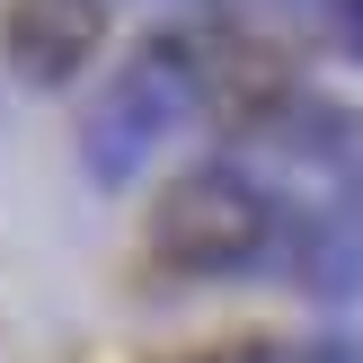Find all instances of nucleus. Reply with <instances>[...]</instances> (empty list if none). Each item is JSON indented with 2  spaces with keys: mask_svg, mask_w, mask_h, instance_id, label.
Segmentation results:
<instances>
[{
  "mask_svg": "<svg viewBox=\"0 0 363 363\" xmlns=\"http://www.w3.org/2000/svg\"><path fill=\"white\" fill-rule=\"evenodd\" d=\"M293 363H363V346H354V337H319V346H301Z\"/></svg>",
  "mask_w": 363,
  "mask_h": 363,
  "instance_id": "nucleus-7",
  "label": "nucleus"
},
{
  "mask_svg": "<svg viewBox=\"0 0 363 363\" xmlns=\"http://www.w3.org/2000/svg\"><path fill=\"white\" fill-rule=\"evenodd\" d=\"M204 106V45L186 27H160L124 53V71L98 89V106L80 116V169L89 186H133L151 169V151H169V133Z\"/></svg>",
  "mask_w": 363,
  "mask_h": 363,
  "instance_id": "nucleus-1",
  "label": "nucleus"
},
{
  "mask_svg": "<svg viewBox=\"0 0 363 363\" xmlns=\"http://www.w3.org/2000/svg\"><path fill=\"white\" fill-rule=\"evenodd\" d=\"M337 177H346V204H354V222H363V116H354V142H346V169H337Z\"/></svg>",
  "mask_w": 363,
  "mask_h": 363,
  "instance_id": "nucleus-6",
  "label": "nucleus"
},
{
  "mask_svg": "<svg viewBox=\"0 0 363 363\" xmlns=\"http://www.w3.org/2000/svg\"><path fill=\"white\" fill-rule=\"evenodd\" d=\"M106 45V0H9L0 9V62L27 89H71Z\"/></svg>",
  "mask_w": 363,
  "mask_h": 363,
  "instance_id": "nucleus-3",
  "label": "nucleus"
},
{
  "mask_svg": "<svg viewBox=\"0 0 363 363\" xmlns=\"http://www.w3.org/2000/svg\"><path fill=\"white\" fill-rule=\"evenodd\" d=\"M275 222H284V195L266 177H248L240 160H204L186 169L151 213V257L169 275L195 284H222V275H257L275 257Z\"/></svg>",
  "mask_w": 363,
  "mask_h": 363,
  "instance_id": "nucleus-2",
  "label": "nucleus"
},
{
  "mask_svg": "<svg viewBox=\"0 0 363 363\" xmlns=\"http://www.w3.org/2000/svg\"><path fill=\"white\" fill-rule=\"evenodd\" d=\"M266 266H284L293 293H311V301H354L363 293V222H354V204H284Z\"/></svg>",
  "mask_w": 363,
  "mask_h": 363,
  "instance_id": "nucleus-4",
  "label": "nucleus"
},
{
  "mask_svg": "<svg viewBox=\"0 0 363 363\" xmlns=\"http://www.w3.org/2000/svg\"><path fill=\"white\" fill-rule=\"evenodd\" d=\"M328 45L346 62H363V0H328Z\"/></svg>",
  "mask_w": 363,
  "mask_h": 363,
  "instance_id": "nucleus-5",
  "label": "nucleus"
}]
</instances>
